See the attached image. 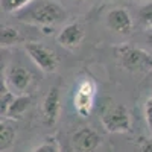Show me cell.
I'll return each instance as SVG.
<instances>
[{
    "label": "cell",
    "instance_id": "cell-12",
    "mask_svg": "<svg viewBox=\"0 0 152 152\" xmlns=\"http://www.w3.org/2000/svg\"><path fill=\"white\" fill-rule=\"evenodd\" d=\"M29 107H31V96L29 94H17L15 100L9 107L5 119H18V117H21L23 114L28 111Z\"/></svg>",
    "mask_w": 152,
    "mask_h": 152
},
{
    "label": "cell",
    "instance_id": "cell-13",
    "mask_svg": "<svg viewBox=\"0 0 152 152\" xmlns=\"http://www.w3.org/2000/svg\"><path fill=\"white\" fill-rule=\"evenodd\" d=\"M21 41H23V37L15 28L12 26L2 28V34H0V46H2V49H9L12 46L20 44Z\"/></svg>",
    "mask_w": 152,
    "mask_h": 152
},
{
    "label": "cell",
    "instance_id": "cell-21",
    "mask_svg": "<svg viewBox=\"0 0 152 152\" xmlns=\"http://www.w3.org/2000/svg\"><path fill=\"white\" fill-rule=\"evenodd\" d=\"M73 2H78V3H82V2H87V0H73Z\"/></svg>",
    "mask_w": 152,
    "mask_h": 152
},
{
    "label": "cell",
    "instance_id": "cell-2",
    "mask_svg": "<svg viewBox=\"0 0 152 152\" xmlns=\"http://www.w3.org/2000/svg\"><path fill=\"white\" fill-rule=\"evenodd\" d=\"M117 62L122 69L129 73H148L152 70V53L148 50L132 46L129 43H122L114 47Z\"/></svg>",
    "mask_w": 152,
    "mask_h": 152
},
{
    "label": "cell",
    "instance_id": "cell-6",
    "mask_svg": "<svg viewBox=\"0 0 152 152\" xmlns=\"http://www.w3.org/2000/svg\"><path fill=\"white\" fill-rule=\"evenodd\" d=\"M100 145L102 135L93 126H81L72 134V148L75 152H96Z\"/></svg>",
    "mask_w": 152,
    "mask_h": 152
},
{
    "label": "cell",
    "instance_id": "cell-3",
    "mask_svg": "<svg viewBox=\"0 0 152 152\" xmlns=\"http://www.w3.org/2000/svg\"><path fill=\"white\" fill-rule=\"evenodd\" d=\"M100 123L110 134H125L132 129V117L123 104L110 102L100 113Z\"/></svg>",
    "mask_w": 152,
    "mask_h": 152
},
{
    "label": "cell",
    "instance_id": "cell-20",
    "mask_svg": "<svg viewBox=\"0 0 152 152\" xmlns=\"http://www.w3.org/2000/svg\"><path fill=\"white\" fill-rule=\"evenodd\" d=\"M148 44L152 47V29H148Z\"/></svg>",
    "mask_w": 152,
    "mask_h": 152
},
{
    "label": "cell",
    "instance_id": "cell-5",
    "mask_svg": "<svg viewBox=\"0 0 152 152\" xmlns=\"http://www.w3.org/2000/svg\"><path fill=\"white\" fill-rule=\"evenodd\" d=\"M96 94H97V85L94 79L84 78L82 81L78 82L75 90V96H73V107L78 116L81 117L90 116L96 102Z\"/></svg>",
    "mask_w": 152,
    "mask_h": 152
},
{
    "label": "cell",
    "instance_id": "cell-4",
    "mask_svg": "<svg viewBox=\"0 0 152 152\" xmlns=\"http://www.w3.org/2000/svg\"><path fill=\"white\" fill-rule=\"evenodd\" d=\"M24 50H26L28 56L32 59L34 64L44 73H53L56 72L59 66L58 55L55 53V50L47 47L43 43L38 41H28L24 43Z\"/></svg>",
    "mask_w": 152,
    "mask_h": 152
},
{
    "label": "cell",
    "instance_id": "cell-16",
    "mask_svg": "<svg viewBox=\"0 0 152 152\" xmlns=\"http://www.w3.org/2000/svg\"><path fill=\"white\" fill-rule=\"evenodd\" d=\"M138 21H140L143 28L152 29V0L146 2L138 9Z\"/></svg>",
    "mask_w": 152,
    "mask_h": 152
},
{
    "label": "cell",
    "instance_id": "cell-15",
    "mask_svg": "<svg viewBox=\"0 0 152 152\" xmlns=\"http://www.w3.org/2000/svg\"><path fill=\"white\" fill-rule=\"evenodd\" d=\"M34 0H2V8L8 14H18L20 11L28 8Z\"/></svg>",
    "mask_w": 152,
    "mask_h": 152
},
{
    "label": "cell",
    "instance_id": "cell-7",
    "mask_svg": "<svg viewBox=\"0 0 152 152\" xmlns=\"http://www.w3.org/2000/svg\"><path fill=\"white\" fill-rule=\"evenodd\" d=\"M3 81L15 94H28V90L34 81V76L23 66H9L5 70Z\"/></svg>",
    "mask_w": 152,
    "mask_h": 152
},
{
    "label": "cell",
    "instance_id": "cell-11",
    "mask_svg": "<svg viewBox=\"0 0 152 152\" xmlns=\"http://www.w3.org/2000/svg\"><path fill=\"white\" fill-rule=\"evenodd\" d=\"M17 142V128L9 122L0 123V151L2 152H9L15 146Z\"/></svg>",
    "mask_w": 152,
    "mask_h": 152
},
{
    "label": "cell",
    "instance_id": "cell-8",
    "mask_svg": "<svg viewBox=\"0 0 152 152\" xmlns=\"http://www.w3.org/2000/svg\"><path fill=\"white\" fill-rule=\"evenodd\" d=\"M59 114H61V93L59 87L53 85L49 88L41 104V117L44 125L53 126L59 119Z\"/></svg>",
    "mask_w": 152,
    "mask_h": 152
},
{
    "label": "cell",
    "instance_id": "cell-17",
    "mask_svg": "<svg viewBox=\"0 0 152 152\" xmlns=\"http://www.w3.org/2000/svg\"><path fill=\"white\" fill-rule=\"evenodd\" d=\"M31 152H61V146L56 137H47L41 145L34 148Z\"/></svg>",
    "mask_w": 152,
    "mask_h": 152
},
{
    "label": "cell",
    "instance_id": "cell-14",
    "mask_svg": "<svg viewBox=\"0 0 152 152\" xmlns=\"http://www.w3.org/2000/svg\"><path fill=\"white\" fill-rule=\"evenodd\" d=\"M15 97H17V94L2 79V85H0V114H2V119L6 116V113H8L9 107L12 105V102L15 100Z\"/></svg>",
    "mask_w": 152,
    "mask_h": 152
},
{
    "label": "cell",
    "instance_id": "cell-9",
    "mask_svg": "<svg viewBox=\"0 0 152 152\" xmlns=\"http://www.w3.org/2000/svg\"><path fill=\"white\" fill-rule=\"evenodd\" d=\"M107 24L108 28L117 35H122V37H128L132 34V29H134V20L129 14L128 9L125 8H113L108 11L107 14Z\"/></svg>",
    "mask_w": 152,
    "mask_h": 152
},
{
    "label": "cell",
    "instance_id": "cell-18",
    "mask_svg": "<svg viewBox=\"0 0 152 152\" xmlns=\"http://www.w3.org/2000/svg\"><path fill=\"white\" fill-rule=\"evenodd\" d=\"M137 149L138 152H152V137H138Z\"/></svg>",
    "mask_w": 152,
    "mask_h": 152
},
{
    "label": "cell",
    "instance_id": "cell-1",
    "mask_svg": "<svg viewBox=\"0 0 152 152\" xmlns=\"http://www.w3.org/2000/svg\"><path fill=\"white\" fill-rule=\"evenodd\" d=\"M20 21L37 28H53L66 20L67 12L56 0H34V2L15 14Z\"/></svg>",
    "mask_w": 152,
    "mask_h": 152
},
{
    "label": "cell",
    "instance_id": "cell-19",
    "mask_svg": "<svg viewBox=\"0 0 152 152\" xmlns=\"http://www.w3.org/2000/svg\"><path fill=\"white\" fill-rule=\"evenodd\" d=\"M145 120H146L148 128L152 131V94L145 102Z\"/></svg>",
    "mask_w": 152,
    "mask_h": 152
},
{
    "label": "cell",
    "instance_id": "cell-10",
    "mask_svg": "<svg viewBox=\"0 0 152 152\" xmlns=\"http://www.w3.org/2000/svg\"><path fill=\"white\" fill-rule=\"evenodd\" d=\"M84 28L79 23H69L62 28L56 37V40L59 43V46H62L67 50H75L76 47H79L82 40H84Z\"/></svg>",
    "mask_w": 152,
    "mask_h": 152
}]
</instances>
